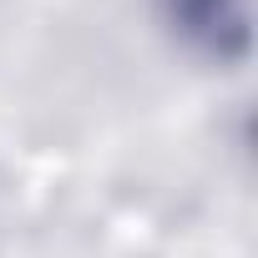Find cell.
Returning <instances> with one entry per match:
<instances>
[{
  "label": "cell",
  "instance_id": "6da1fadb",
  "mask_svg": "<svg viewBox=\"0 0 258 258\" xmlns=\"http://www.w3.org/2000/svg\"><path fill=\"white\" fill-rule=\"evenodd\" d=\"M162 31L203 66H243L253 51V0H152Z\"/></svg>",
  "mask_w": 258,
  "mask_h": 258
}]
</instances>
